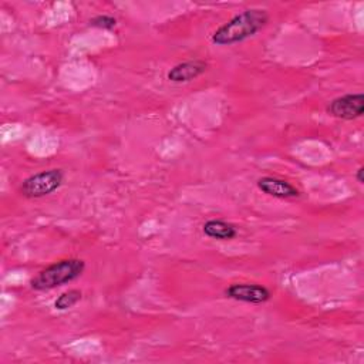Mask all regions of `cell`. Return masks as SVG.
Returning <instances> with one entry per match:
<instances>
[{
    "label": "cell",
    "mask_w": 364,
    "mask_h": 364,
    "mask_svg": "<svg viewBox=\"0 0 364 364\" xmlns=\"http://www.w3.org/2000/svg\"><path fill=\"white\" fill-rule=\"evenodd\" d=\"M64 181V173L61 169L53 168L47 171L37 172L26 178L20 186V192L26 198H43L54 191H57Z\"/></svg>",
    "instance_id": "3957f363"
},
{
    "label": "cell",
    "mask_w": 364,
    "mask_h": 364,
    "mask_svg": "<svg viewBox=\"0 0 364 364\" xmlns=\"http://www.w3.org/2000/svg\"><path fill=\"white\" fill-rule=\"evenodd\" d=\"M269 20L266 10L262 9H249L245 10L235 17H232L228 23L222 24L213 34L212 41L216 46H230L235 43H240L257 31H260Z\"/></svg>",
    "instance_id": "6da1fadb"
},
{
    "label": "cell",
    "mask_w": 364,
    "mask_h": 364,
    "mask_svg": "<svg viewBox=\"0 0 364 364\" xmlns=\"http://www.w3.org/2000/svg\"><path fill=\"white\" fill-rule=\"evenodd\" d=\"M328 112L340 119H355L364 112V95L363 94H346L334 98L328 105Z\"/></svg>",
    "instance_id": "277c9868"
},
{
    "label": "cell",
    "mask_w": 364,
    "mask_h": 364,
    "mask_svg": "<svg viewBox=\"0 0 364 364\" xmlns=\"http://www.w3.org/2000/svg\"><path fill=\"white\" fill-rule=\"evenodd\" d=\"M81 297H82V293H81L80 290H77V289L67 290V291L61 293V294L55 299L54 307H55L57 310H67V309L75 306V304L81 300Z\"/></svg>",
    "instance_id": "9c48e42d"
},
{
    "label": "cell",
    "mask_w": 364,
    "mask_h": 364,
    "mask_svg": "<svg viewBox=\"0 0 364 364\" xmlns=\"http://www.w3.org/2000/svg\"><path fill=\"white\" fill-rule=\"evenodd\" d=\"M202 230L208 237L218 239V240H230L237 233L235 225L220 219H212L205 222L202 226Z\"/></svg>",
    "instance_id": "ba28073f"
},
{
    "label": "cell",
    "mask_w": 364,
    "mask_h": 364,
    "mask_svg": "<svg viewBox=\"0 0 364 364\" xmlns=\"http://www.w3.org/2000/svg\"><path fill=\"white\" fill-rule=\"evenodd\" d=\"M225 294L229 299L253 304L264 303L272 296L269 289L256 283H233L225 290Z\"/></svg>",
    "instance_id": "5b68a950"
},
{
    "label": "cell",
    "mask_w": 364,
    "mask_h": 364,
    "mask_svg": "<svg viewBox=\"0 0 364 364\" xmlns=\"http://www.w3.org/2000/svg\"><path fill=\"white\" fill-rule=\"evenodd\" d=\"M206 68H208V64L200 60L185 61L173 65L168 71V80L172 82H188L191 80H195L200 74H203Z\"/></svg>",
    "instance_id": "52a82bcc"
},
{
    "label": "cell",
    "mask_w": 364,
    "mask_h": 364,
    "mask_svg": "<svg viewBox=\"0 0 364 364\" xmlns=\"http://www.w3.org/2000/svg\"><path fill=\"white\" fill-rule=\"evenodd\" d=\"M90 24L92 27H97V28H104V30H111L117 26V20L112 17V16H97L94 18L90 20Z\"/></svg>",
    "instance_id": "30bf717a"
},
{
    "label": "cell",
    "mask_w": 364,
    "mask_h": 364,
    "mask_svg": "<svg viewBox=\"0 0 364 364\" xmlns=\"http://www.w3.org/2000/svg\"><path fill=\"white\" fill-rule=\"evenodd\" d=\"M84 269V260L64 259L43 269L34 279H31L30 284L37 291L51 290L78 279L82 274Z\"/></svg>",
    "instance_id": "7a4b0ae2"
},
{
    "label": "cell",
    "mask_w": 364,
    "mask_h": 364,
    "mask_svg": "<svg viewBox=\"0 0 364 364\" xmlns=\"http://www.w3.org/2000/svg\"><path fill=\"white\" fill-rule=\"evenodd\" d=\"M257 188L263 193L273 198H279V199L297 198L300 195L299 189L293 186L290 182L280 178H274V176H262L257 181Z\"/></svg>",
    "instance_id": "8992f818"
},
{
    "label": "cell",
    "mask_w": 364,
    "mask_h": 364,
    "mask_svg": "<svg viewBox=\"0 0 364 364\" xmlns=\"http://www.w3.org/2000/svg\"><path fill=\"white\" fill-rule=\"evenodd\" d=\"M363 172H364V166H360V168L357 169V172H355V179H357L358 183H363V182H364V179H363Z\"/></svg>",
    "instance_id": "8fae6325"
}]
</instances>
